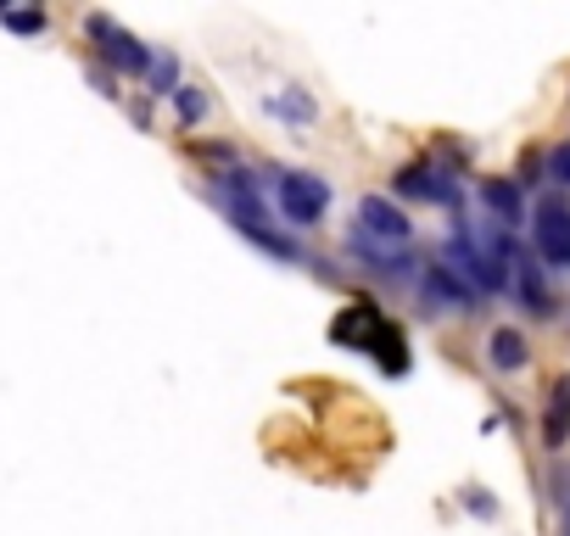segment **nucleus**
<instances>
[{
	"label": "nucleus",
	"mask_w": 570,
	"mask_h": 536,
	"mask_svg": "<svg viewBox=\"0 0 570 536\" xmlns=\"http://www.w3.org/2000/svg\"><path fill=\"white\" fill-rule=\"evenodd\" d=\"M487 358H492V369H498V375H520V369L531 364L525 330H514V325H498V330H492V341H487Z\"/></svg>",
	"instance_id": "obj_12"
},
{
	"label": "nucleus",
	"mask_w": 570,
	"mask_h": 536,
	"mask_svg": "<svg viewBox=\"0 0 570 536\" xmlns=\"http://www.w3.org/2000/svg\"><path fill=\"white\" fill-rule=\"evenodd\" d=\"M464 503H470V508H475V514H498V503H492V497H475V492H470V497H464Z\"/></svg>",
	"instance_id": "obj_18"
},
{
	"label": "nucleus",
	"mask_w": 570,
	"mask_h": 536,
	"mask_svg": "<svg viewBox=\"0 0 570 536\" xmlns=\"http://www.w3.org/2000/svg\"><path fill=\"white\" fill-rule=\"evenodd\" d=\"M531 251L542 268H570V201L564 190L537 196L531 207Z\"/></svg>",
	"instance_id": "obj_4"
},
{
	"label": "nucleus",
	"mask_w": 570,
	"mask_h": 536,
	"mask_svg": "<svg viewBox=\"0 0 570 536\" xmlns=\"http://www.w3.org/2000/svg\"><path fill=\"white\" fill-rule=\"evenodd\" d=\"M85 34L101 46V57H107L118 73H151V57H157V51H146V46H140L129 29H118L112 18H101V12L85 18Z\"/></svg>",
	"instance_id": "obj_6"
},
{
	"label": "nucleus",
	"mask_w": 570,
	"mask_h": 536,
	"mask_svg": "<svg viewBox=\"0 0 570 536\" xmlns=\"http://www.w3.org/2000/svg\"><path fill=\"white\" fill-rule=\"evenodd\" d=\"M331 341L370 353L381 375H409V341H403V330H397L381 308H370V302H347V308L331 319Z\"/></svg>",
	"instance_id": "obj_2"
},
{
	"label": "nucleus",
	"mask_w": 570,
	"mask_h": 536,
	"mask_svg": "<svg viewBox=\"0 0 570 536\" xmlns=\"http://www.w3.org/2000/svg\"><path fill=\"white\" fill-rule=\"evenodd\" d=\"M146 79H151V96H174V90H179V57H174V51H157Z\"/></svg>",
	"instance_id": "obj_14"
},
{
	"label": "nucleus",
	"mask_w": 570,
	"mask_h": 536,
	"mask_svg": "<svg viewBox=\"0 0 570 536\" xmlns=\"http://www.w3.org/2000/svg\"><path fill=\"white\" fill-rule=\"evenodd\" d=\"M559 536H570V503L559 508Z\"/></svg>",
	"instance_id": "obj_19"
},
{
	"label": "nucleus",
	"mask_w": 570,
	"mask_h": 536,
	"mask_svg": "<svg viewBox=\"0 0 570 536\" xmlns=\"http://www.w3.org/2000/svg\"><path fill=\"white\" fill-rule=\"evenodd\" d=\"M358 235L375 240V246H386V251H409L414 224H409L403 207H392V196H364L358 201Z\"/></svg>",
	"instance_id": "obj_7"
},
{
	"label": "nucleus",
	"mask_w": 570,
	"mask_h": 536,
	"mask_svg": "<svg viewBox=\"0 0 570 536\" xmlns=\"http://www.w3.org/2000/svg\"><path fill=\"white\" fill-rule=\"evenodd\" d=\"M392 190L409 196V201H436V207H459V201H464L459 173H453L448 162H436V157H420V162L397 168V173H392Z\"/></svg>",
	"instance_id": "obj_5"
},
{
	"label": "nucleus",
	"mask_w": 570,
	"mask_h": 536,
	"mask_svg": "<svg viewBox=\"0 0 570 536\" xmlns=\"http://www.w3.org/2000/svg\"><path fill=\"white\" fill-rule=\"evenodd\" d=\"M481 201L492 207V224H503V229H520L525 224V201H520V185L514 179H481Z\"/></svg>",
	"instance_id": "obj_11"
},
{
	"label": "nucleus",
	"mask_w": 570,
	"mask_h": 536,
	"mask_svg": "<svg viewBox=\"0 0 570 536\" xmlns=\"http://www.w3.org/2000/svg\"><path fill=\"white\" fill-rule=\"evenodd\" d=\"M174 112H179L185 129H196V123L207 118V96H202L196 85H179V90H174Z\"/></svg>",
	"instance_id": "obj_16"
},
{
	"label": "nucleus",
	"mask_w": 570,
	"mask_h": 536,
	"mask_svg": "<svg viewBox=\"0 0 570 536\" xmlns=\"http://www.w3.org/2000/svg\"><path fill=\"white\" fill-rule=\"evenodd\" d=\"M7 29L12 34H40L46 29V12H7Z\"/></svg>",
	"instance_id": "obj_17"
},
{
	"label": "nucleus",
	"mask_w": 570,
	"mask_h": 536,
	"mask_svg": "<svg viewBox=\"0 0 570 536\" xmlns=\"http://www.w3.org/2000/svg\"><path fill=\"white\" fill-rule=\"evenodd\" d=\"M514 291H520V302H525L537 319H553V297H548V280H542L537 251H520V257H514Z\"/></svg>",
	"instance_id": "obj_9"
},
{
	"label": "nucleus",
	"mask_w": 570,
	"mask_h": 536,
	"mask_svg": "<svg viewBox=\"0 0 570 536\" xmlns=\"http://www.w3.org/2000/svg\"><path fill=\"white\" fill-rule=\"evenodd\" d=\"M274 201H279V218L297 224V229H314L325 212H331V185L320 173H297V168H274Z\"/></svg>",
	"instance_id": "obj_3"
},
{
	"label": "nucleus",
	"mask_w": 570,
	"mask_h": 536,
	"mask_svg": "<svg viewBox=\"0 0 570 536\" xmlns=\"http://www.w3.org/2000/svg\"><path fill=\"white\" fill-rule=\"evenodd\" d=\"M207 196H213V201L229 212V224H235L252 246H263L268 257H279V262H308V257H303V240H292L285 229H274V218H268V207H263V196H257V173H246V168L213 173Z\"/></svg>",
	"instance_id": "obj_1"
},
{
	"label": "nucleus",
	"mask_w": 570,
	"mask_h": 536,
	"mask_svg": "<svg viewBox=\"0 0 570 536\" xmlns=\"http://www.w3.org/2000/svg\"><path fill=\"white\" fill-rule=\"evenodd\" d=\"M542 441H548V453H559V447L570 441V375H559V380L548 386V408H542Z\"/></svg>",
	"instance_id": "obj_10"
},
{
	"label": "nucleus",
	"mask_w": 570,
	"mask_h": 536,
	"mask_svg": "<svg viewBox=\"0 0 570 536\" xmlns=\"http://www.w3.org/2000/svg\"><path fill=\"white\" fill-rule=\"evenodd\" d=\"M420 297H425L431 308H448V314H470V308H475V291L453 275V268H448L442 257L420 268Z\"/></svg>",
	"instance_id": "obj_8"
},
{
	"label": "nucleus",
	"mask_w": 570,
	"mask_h": 536,
	"mask_svg": "<svg viewBox=\"0 0 570 536\" xmlns=\"http://www.w3.org/2000/svg\"><path fill=\"white\" fill-rule=\"evenodd\" d=\"M268 112H279L285 123H297V129L320 118V107H314V96H303V90H285V96H274V101H268Z\"/></svg>",
	"instance_id": "obj_13"
},
{
	"label": "nucleus",
	"mask_w": 570,
	"mask_h": 536,
	"mask_svg": "<svg viewBox=\"0 0 570 536\" xmlns=\"http://www.w3.org/2000/svg\"><path fill=\"white\" fill-rule=\"evenodd\" d=\"M542 179H548L553 190H570V140H559V146L542 151Z\"/></svg>",
	"instance_id": "obj_15"
}]
</instances>
